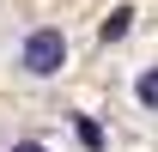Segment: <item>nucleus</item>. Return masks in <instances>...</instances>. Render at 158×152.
Returning <instances> with one entry per match:
<instances>
[{"label": "nucleus", "instance_id": "1", "mask_svg": "<svg viewBox=\"0 0 158 152\" xmlns=\"http://www.w3.org/2000/svg\"><path fill=\"white\" fill-rule=\"evenodd\" d=\"M12 67H19L31 85H55L67 73V31L61 24H31L12 49Z\"/></svg>", "mask_w": 158, "mask_h": 152}, {"label": "nucleus", "instance_id": "2", "mask_svg": "<svg viewBox=\"0 0 158 152\" xmlns=\"http://www.w3.org/2000/svg\"><path fill=\"white\" fill-rule=\"evenodd\" d=\"M134 103H140L146 116H158V61H152V67H140V79H134Z\"/></svg>", "mask_w": 158, "mask_h": 152}, {"label": "nucleus", "instance_id": "3", "mask_svg": "<svg viewBox=\"0 0 158 152\" xmlns=\"http://www.w3.org/2000/svg\"><path fill=\"white\" fill-rule=\"evenodd\" d=\"M73 134H79V146H85V152H103V146H110V140H103V128L91 122V116H73Z\"/></svg>", "mask_w": 158, "mask_h": 152}, {"label": "nucleus", "instance_id": "4", "mask_svg": "<svg viewBox=\"0 0 158 152\" xmlns=\"http://www.w3.org/2000/svg\"><path fill=\"white\" fill-rule=\"evenodd\" d=\"M128 24H134V6H116V12L103 19V43H116V37H128Z\"/></svg>", "mask_w": 158, "mask_h": 152}, {"label": "nucleus", "instance_id": "5", "mask_svg": "<svg viewBox=\"0 0 158 152\" xmlns=\"http://www.w3.org/2000/svg\"><path fill=\"white\" fill-rule=\"evenodd\" d=\"M6 152H55V146H43V140H12Z\"/></svg>", "mask_w": 158, "mask_h": 152}]
</instances>
